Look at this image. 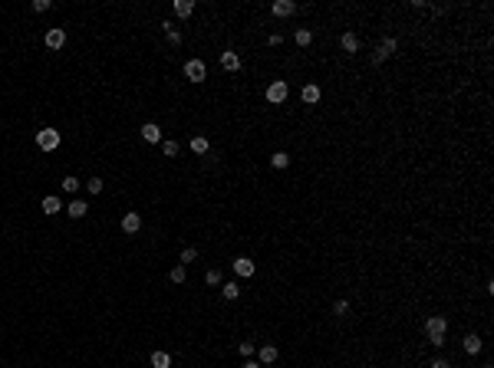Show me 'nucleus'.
<instances>
[{
  "label": "nucleus",
  "mask_w": 494,
  "mask_h": 368,
  "mask_svg": "<svg viewBox=\"0 0 494 368\" xmlns=\"http://www.w3.org/2000/svg\"><path fill=\"white\" fill-rule=\"evenodd\" d=\"M185 76H188V82H204V63H201V59H188Z\"/></svg>",
  "instance_id": "nucleus-3"
},
{
  "label": "nucleus",
  "mask_w": 494,
  "mask_h": 368,
  "mask_svg": "<svg viewBox=\"0 0 494 368\" xmlns=\"http://www.w3.org/2000/svg\"><path fill=\"white\" fill-rule=\"evenodd\" d=\"M340 46L346 50V53H356V50H359V36H356V33H343Z\"/></svg>",
  "instance_id": "nucleus-12"
},
{
  "label": "nucleus",
  "mask_w": 494,
  "mask_h": 368,
  "mask_svg": "<svg viewBox=\"0 0 494 368\" xmlns=\"http://www.w3.org/2000/svg\"><path fill=\"white\" fill-rule=\"evenodd\" d=\"M241 368H261V362H244Z\"/></svg>",
  "instance_id": "nucleus-34"
},
{
  "label": "nucleus",
  "mask_w": 494,
  "mask_h": 368,
  "mask_svg": "<svg viewBox=\"0 0 494 368\" xmlns=\"http://www.w3.org/2000/svg\"><path fill=\"white\" fill-rule=\"evenodd\" d=\"M33 10H36V13H43V10H50V0H33Z\"/></svg>",
  "instance_id": "nucleus-31"
},
{
  "label": "nucleus",
  "mask_w": 494,
  "mask_h": 368,
  "mask_svg": "<svg viewBox=\"0 0 494 368\" xmlns=\"http://www.w3.org/2000/svg\"><path fill=\"white\" fill-rule=\"evenodd\" d=\"M172 283H185V266H175V270H172Z\"/></svg>",
  "instance_id": "nucleus-30"
},
{
  "label": "nucleus",
  "mask_w": 494,
  "mask_h": 368,
  "mask_svg": "<svg viewBox=\"0 0 494 368\" xmlns=\"http://www.w3.org/2000/svg\"><path fill=\"white\" fill-rule=\"evenodd\" d=\"M257 355H261V365H270V362H277V345H261Z\"/></svg>",
  "instance_id": "nucleus-11"
},
{
  "label": "nucleus",
  "mask_w": 494,
  "mask_h": 368,
  "mask_svg": "<svg viewBox=\"0 0 494 368\" xmlns=\"http://www.w3.org/2000/svg\"><path fill=\"white\" fill-rule=\"evenodd\" d=\"M310 40H313L310 30H296V46H310Z\"/></svg>",
  "instance_id": "nucleus-23"
},
{
  "label": "nucleus",
  "mask_w": 494,
  "mask_h": 368,
  "mask_svg": "<svg viewBox=\"0 0 494 368\" xmlns=\"http://www.w3.org/2000/svg\"><path fill=\"white\" fill-rule=\"evenodd\" d=\"M293 10H296L293 0H277V3H274V13H277V17H290Z\"/></svg>",
  "instance_id": "nucleus-13"
},
{
  "label": "nucleus",
  "mask_w": 494,
  "mask_h": 368,
  "mask_svg": "<svg viewBox=\"0 0 494 368\" xmlns=\"http://www.w3.org/2000/svg\"><path fill=\"white\" fill-rule=\"evenodd\" d=\"M191 152H195V155H208V138H201V135L191 138Z\"/></svg>",
  "instance_id": "nucleus-20"
},
{
  "label": "nucleus",
  "mask_w": 494,
  "mask_h": 368,
  "mask_svg": "<svg viewBox=\"0 0 494 368\" xmlns=\"http://www.w3.org/2000/svg\"><path fill=\"white\" fill-rule=\"evenodd\" d=\"M284 99H287V82H270V86H267V102L280 105Z\"/></svg>",
  "instance_id": "nucleus-4"
},
{
  "label": "nucleus",
  "mask_w": 494,
  "mask_h": 368,
  "mask_svg": "<svg viewBox=\"0 0 494 368\" xmlns=\"http://www.w3.org/2000/svg\"><path fill=\"white\" fill-rule=\"evenodd\" d=\"M152 368H172V355L168 352H152Z\"/></svg>",
  "instance_id": "nucleus-15"
},
{
  "label": "nucleus",
  "mask_w": 494,
  "mask_h": 368,
  "mask_svg": "<svg viewBox=\"0 0 494 368\" xmlns=\"http://www.w3.org/2000/svg\"><path fill=\"white\" fill-rule=\"evenodd\" d=\"M231 266H234V273H237V276H254V260H251V257H237Z\"/></svg>",
  "instance_id": "nucleus-6"
},
{
  "label": "nucleus",
  "mask_w": 494,
  "mask_h": 368,
  "mask_svg": "<svg viewBox=\"0 0 494 368\" xmlns=\"http://www.w3.org/2000/svg\"><path fill=\"white\" fill-rule=\"evenodd\" d=\"M445 332H448V322H445L441 315H432L425 322V336H428L432 345H441V342H445Z\"/></svg>",
  "instance_id": "nucleus-1"
},
{
  "label": "nucleus",
  "mask_w": 494,
  "mask_h": 368,
  "mask_svg": "<svg viewBox=\"0 0 494 368\" xmlns=\"http://www.w3.org/2000/svg\"><path fill=\"white\" fill-rule=\"evenodd\" d=\"M63 191H69V194H73V191H79V181L73 178V174H69V178H63Z\"/></svg>",
  "instance_id": "nucleus-25"
},
{
  "label": "nucleus",
  "mask_w": 494,
  "mask_h": 368,
  "mask_svg": "<svg viewBox=\"0 0 494 368\" xmlns=\"http://www.w3.org/2000/svg\"><path fill=\"white\" fill-rule=\"evenodd\" d=\"M175 13L178 17H191L195 13V0H175Z\"/></svg>",
  "instance_id": "nucleus-16"
},
{
  "label": "nucleus",
  "mask_w": 494,
  "mask_h": 368,
  "mask_svg": "<svg viewBox=\"0 0 494 368\" xmlns=\"http://www.w3.org/2000/svg\"><path fill=\"white\" fill-rule=\"evenodd\" d=\"M392 50H395V40H382V46H379V50L373 53V63H382V59L392 53Z\"/></svg>",
  "instance_id": "nucleus-10"
},
{
  "label": "nucleus",
  "mask_w": 494,
  "mask_h": 368,
  "mask_svg": "<svg viewBox=\"0 0 494 368\" xmlns=\"http://www.w3.org/2000/svg\"><path fill=\"white\" fill-rule=\"evenodd\" d=\"M66 210H69V217H76V220H79V217H86L89 207H86V201H73V204L66 207Z\"/></svg>",
  "instance_id": "nucleus-18"
},
{
  "label": "nucleus",
  "mask_w": 494,
  "mask_h": 368,
  "mask_svg": "<svg viewBox=\"0 0 494 368\" xmlns=\"http://www.w3.org/2000/svg\"><path fill=\"white\" fill-rule=\"evenodd\" d=\"M237 348H241V355H244V358H251V355H254V345H251V342H241Z\"/></svg>",
  "instance_id": "nucleus-32"
},
{
  "label": "nucleus",
  "mask_w": 494,
  "mask_h": 368,
  "mask_svg": "<svg viewBox=\"0 0 494 368\" xmlns=\"http://www.w3.org/2000/svg\"><path fill=\"white\" fill-rule=\"evenodd\" d=\"M162 152H165V158H175V155H178V141H165Z\"/></svg>",
  "instance_id": "nucleus-24"
},
{
  "label": "nucleus",
  "mask_w": 494,
  "mask_h": 368,
  "mask_svg": "<svg viewBox=\"0 0 494 368\" xmlns=\"http://www.w3.org/2000/svg\"><path fill=\"white\" fill-rule=\"evenodd\" d=\"M142 138L152 141V145H158V141H162V129H158L155 122H145V125H142Z\"/></svg>",
  "instance_id": "nucleus-8"
},
{
  "label": "nucleus",
  "mask_w": 494,
  "mask_h": 368,
  "mask_svg": "<svg viewBox=\"0 0 494 368\" xmlns=\"http://www.w3.org/2000/svg\"><path fill=\"white\" fill-rule=\"evenodd\" d=\"M221 292H224V299H237V296H241L237 283H224V286H221Z\"/></svg>",
  "instance_id": "nucleus-22"
},
{
  "label": "nucleus",
  "mask_w": 494,
  "mask_h": 368,
  "mask_svg": "<svg viewBox=\"0 0 494 368\" xmlns=\"http://www.w3.org/2000/svg\"><path fill=\"white\" fill-rule=\"evenodd\" d=\"M36 145H40L43 152H56V148H59V131L56 129H40L36 131Z\"/></svg>",
  "instance_id": "nucleus-2"
},
{
  "label": "nucleus",
  "mask_w": 494,
  "mask_h": 368,
  "mask_svg": "<svg viewBox=\"0 0 494 368\" xmlns=\"http://www.w3.org/2000/svg\"><path fill=\"white\" fill-rule=\"evenodd\" d=\"M270 164H274V168H287V164H290V155H287V152L270 155Z\"/></svg>",
  "instance_id": "nucleus-21"
},
{
  "label": "nucleus",
  "mask_w": 494,
  "mask_h": 368,
  "mask_svg": "<svg viewBox=\"0 0 494 368\" xmlns=\"http://www.w3.org/2000/svg\"><path fill=\"white\" fill-rule=\"evenodd\" d=\"M43 40H46V46H50V50H59V46L66 43V33L59 30V26H53V30H46Z\"/></svg>",
  "instance_id": "nucleus-5"
},
{
  "label": "nucleus",
  "mask_w": 494,
  "mask_h": 368,
  "mask_svg": "<svg viewBox=\"0 0 494 368\" xmlns=\"http://www.w3.org/2000/svg\"><path fill=\"white\" fill-rule=\"evenodd\" d=\"M56 210H59V197H56V194L43 197V214H50V217H53Z\"/></svg>",
  "instance_id": "nucleus-19"
},
{
  "label": "nucleus",
  "mask_w": 494,
  "mask_h": 368,
  "mask_svg": "<svg viewBox=\"0 0 494 368\" xmlns=\"http://www.w3.org/2000/svg\"><path fill=\"white\" fill-rule=\"evenodd\" d=\"M432 368H451V365H448V358H435V362H432Z\"/></svg>",
  "instance_id": "nucleus-33"
},
{
  "label": "nucleus",
  "mask_w": 494,
  "mask_h": 368,
  "mask_svg": "<svg viewBox=\"0 0 494 368\" xmlns=\"http://www.w3.org/2000/svg\"><path fill=\"white\" fill-rule=\"evenodd\" d=\"M86 187H89V194H99V191H102V178H89Z\"/></svg>",
  "instance_id": "nucleus-26"
},
{
  "label": "nucleus",
  "mask_w": 494,
  "mask_h": 368,
  "mask_svg": "<svg viewBox=\"0 0 494 368\" xmlns=\"http://www.w3.org/2000/svg\"><path fill=\"white\" fill-rule=\"evenodd\" d=\"M333 313H336V315H346V313H349V303H346V299H336V303H333Z\"/></svg>",
  "instance_id": "nucleus-27"
},
{
  "label": "nucleus",
  "mask_w": 494,
  "mask_h": 368,
  "mask_svg": "<svg viewBox=\"0 0 494 368\" xmlns=\"http://www.w3.org/2000/svg\"><path fill=\"white\" fill-rule=\"evenodd\" d=\"M300 96H303V102H307V105H313V102H320V86H313V82H310V86H303V92H300Z\"/></svg>",
  "instance_id": "nucleus-14"
},
{
  "label": "nucleus",
  "mask_w": 494,
  "mask_h": 368,
  "mask_svg": "<svg viewBox=\"0 0 494 368\" xmlns=\"http://www.w3.org/2000/svg\"><path fill=\"white\" fill-rule=\"evenodd\" d=\"M195 257H198V250H195V247H185V250H181V263H191Z\"/></svg>",
  "instance_id": "nucleus-28"
},
{
  "label": "nucleus",
  "mask_w": 494,
  "mask_h": 368,
  "mask_svg": "<svg viewBox=\"0 0 494 368\" xmlns=\"http://www.w3.org/2000/svg\"><path fill=\"white\" fill-rule=\"evenodd\" d=\"M139 227H142V217L135 214V210H129V214L122 217V230H125V234H139Z\"/></svg>",
  "instance_id": "nucleus-7"
},
{
  "label": "nucleus",
  "mask_w": 494,
  "mask_h": 368,
  "mask_svg": "<svg viewBox=\"0 0 494 368\" xmlns=\"http://www.w3.org/2000/svg\"><path fill=\"white\" fill-rule=\"evenodd\" d=\"M204 283H208V286H218V283H221V273H218V270H208Z\"/></svg>",
  "instance_id": "nucleus-29"
},
{
  "label": "nucleus",
  "mask_w": 494,
  "mask_h": 368,
  "mask_svg": "<svg viewBox=\"0 0 494 368\" xmlns=\"http://www.w3.org/2000/svg\"><path fill=\"white\" fill-rule=\"evenodd\" d=\"M481 345H484V342H481L478 336H465V352H468V355H478V352H481Z\"/></svg>",
  "instance_id": "nucleus-17"
},
{
  "label": "nucleus",
  "mask_w": 494,
  "mask_h": 368,
  "mask_svg": "<svg viewBox=\"0 0 494 368\" xmlns=\"http://www.w3.org/2000/svg\"><path fill=\"white\" fill-rule=\"evenodd\" d=\"M221 66H224L228 73H237V69H241V56L228 50V53H221Z\"/></svg>",
  "instance_id": "nucleus-9"
}]
</instances>
